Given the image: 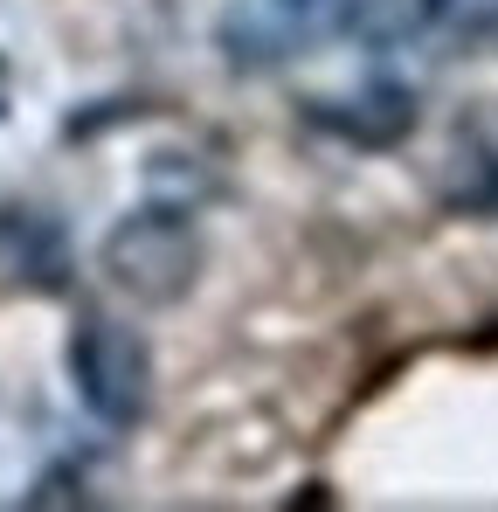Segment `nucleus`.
I'll list each match as a JSON object with an SVG mask.
<instances>
[{
  "instance_id": "nucleus-3",
  "label": "nucleus",
  "mask_w": 498,
  "mask_h": 512,
  "mask_svg": "<svg viewBox=\"0 0 498 512\" xmlns=\"http://www.w3.org/2000/svg\"><path fill=\"white\" fill-rule=\"evenodd\" d=\"M415 90L409 84H360L353 97H312V125L346 139V146H367V153H388L415 132Z\"/></svg>"
},
{
  "instance_id": "nucleus-5",
  "label": "nucleus",
  "mask_w": 498,
  "mask_h": 512,
  "mask_svg": "<svg viewBox=\"0 0 498 512\" xmlns=\"http://www.w3.org/2000/svg\"><path fill=\"white\" fill-rule=\"evenodd\" d=\"M0 250H7V270L28 284V291H63L70 284V243L49 215L35 208H7L0 215Z\"/></svg>"
},
{
  "instance_id": "nucleus-1",
  "label": "nucleus",
  "mask_w": 498,
  "mask_h": 512,
  "mask_svg": "<svg viewBox=\"0 0 498 512\" xmlns=\"http://www.w3.org/2000/svg\"><path fill=\"white\" fill-rule=\"evenodd\" d=\"M97 256H104V277L125 298H139V305H180L194 291V277H201V229H194L187 208L146 201V208H132V215L111 222V236H104Z\"/></svg>"
},
{
  "instance_id": "nucleus-7",
  "label": "nucleus",
  "mask_w": 498,
  "mask_h": 512,
  "mask_svg": "<svg viewBox=\"0 0 498 512\" xmlns=\"http://www.w3.org/2000/svg\"><path fill=\"white\" fill-rule=\"evenodd\" d=\"M277 7H284V14H298V21H319V14L339 7V0H277Z\"/></svg>"
},
{
  "instance_id": "nucleus-2",
  "label": "nucleus",
  "mask_w": 498,
  "mask_h": 512,
  "mask_svg": "<svg viewBox=\"0 0 498 512\" xmlns=\"http://www.w3.org/2000/svg\"><path fill=\"white\" fill-rule=\"evenodd\" d=\"M63 360H70L77 402L97 423H111V429L146 423V409H153V346L139 340L132 326L90 312L77 333H70V353Z\"/></svg>"
},
{
  "instance_id": "nucleus-6",
  "label": "nucleus",
  "mask_w": 498,
  "mask_h": 512,
  "mask_svg": "<svg viewBox=\"0 0 498 512\" xmlns=\"http://www.w3.org/2000/svg\"><path fill=\"white\" fill-rule=\"evenodd\" d=\"M450 201L457 208H471V215H485L498 208V153H457V173H450Z\"/></svg>"
},
{
  "instance_id": "nucleus-4",
  "label": "nucleus",
  "mask_w": 498,
  "mask_h": 512,
  "mask_svg": "<svg viewBox=\"0 0 498 512\" xmlns=\"http://www.w3.org/2000/svg\"><path fill=\"white\" fill-rule=\"evenodd\" d=\"M443 14H450V0H339V35L388 56V49H409L422 35H436Z\"/></svg>"
}]
</instances>
